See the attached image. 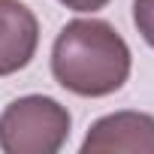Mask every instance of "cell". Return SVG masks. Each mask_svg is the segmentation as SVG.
<instances>
[{"instance_id": "obj_1", "label": "cell", "mask_w": 154, "mask_h": 154, "mask_svg": "<svg viewBox=\"0 0 154 154\" xmlns=\"http://www.w3.org/2000/svg\"><path fill=\"white\" fill-rule=\"evenodd\" d=\"M130 48L103 18H75L60 27L51 45V75L79 97H109L130 79Z\"/></svg>"}, {"instance_id": "obj_6", "label": "cell", "mask_w": 154, "mask_h": 154, "mask_svg": "<svg viewBox=\"0 0 154 154\" xmlns=\"http://www.w3.org/2000/svg\"><path fill=\"white\" fill-rule=\"evenodd\" d=\"M57 3H63L72 12H97V9H103L109 3V0H57Z\"/></svg>"}, {"instance_id": "obj_5", "label": "cell", "mask_w": 154, "mask_h": 154, "mask_svg": "<svg viewBox=\"0 0 154 154\" xmlns=\"http://www.w3.org/2000/svg\"><path fill=\"white\" fill-rule=\"evenodd\" d=\"M133 24L139 36L154 48V0H133Z\"/></svg>"}, {"instance_id": "obj_3", "label": "cell", "mask_w": 154, "mask_h": 154, "mask_svg": "<svg viewBox=\"0 0 154 154\" xmlns=\"http://www.w3.org/2000/svg\"><path fill=\"white\" fill-rule=\"evenodd\" d=\"M154 154V118L145 112H115L91 124L82 154Z\"/></svg>"}, {"instance_id": "obj_2", "label": "cell", "mask_w": 154, "mask_h": 154, "mask_svg": "<svg viewBox=\"0 0 154 154\" xmlns=\"http://www.w3.org/2000/svg\"><path fill=\"white\" fill-rule=\"evenodd\" d=\"M72 118L51 97L27 94L0 112V151L3 154H57L69 139Z\"/></svg>"}, {"instance_id": "obj_4", "label": "cell", "mask_w": 154, "mask_h": 154, "mask_svg": "<svg viewBox=\"0 0 154 154\" xmlns=\"http://www.w3.org/2000/svg\"><path fill=\"white\" fill-rule=\"evenodd\" d=\"M39 45V21L21 0H0V79L24 69Z\"/></svg>"}]
</instances>
